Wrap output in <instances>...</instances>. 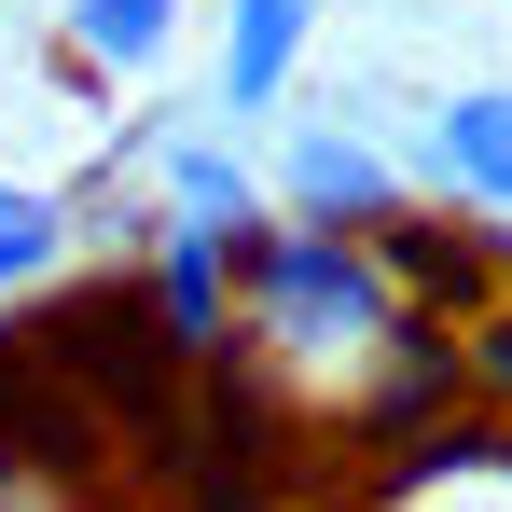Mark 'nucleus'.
Instances as JSON below:
<instances>
[{
	"mask_svg": "<svg viewBox=\"0 0 512 512\" xmlns=\"http://www.w3.org/2000/svg\"><path fill=\"white\" fill-rule=\"evenodd\" d=\"M416 346V319L388 305V277L360 236H305V222H263L236 250V374L319 402V416H360L388 388V360Z\"/></svg>",
	"mask_w": 512,
	"mask_h": 512,
	"instance_id": "f257e3e1",
	"label": "nucleus"
},
{
	"mask_svg": "<svg viewBox=\"0 0 512 512\" xmlns=\"http://www.w3.org/2000/svg\"><path fill=\"white\" fill-rule=\"evenodd\" d=\"M111 180H139L153 208H167L180 236H208V250H250L263 222V167L236 153V139H208V125H180V111H153V125H125V153H111Z\"/></svg>",
	"mask_w": 512,
	"mask_h": 512,
	"instance_id": "f03ea898",
	"label": "nucleus"
},
{
	"mask_svg": "<svg viewBox=\"0 0 512 512\" xmlns=\"http://www.w3.org/2000/svg\"><path fill=\"white\" fill-rule=\"evenodd\" d=\"M263 208L305 222V236H388L416 208V180H402V153L374 125H291L277 167H263Z\"/></svg>",
	"mask_w": 512,
	"mask_h": 512,
	"instance_id": "7ed1b4c3",
	"label": "nucleus"
},
{
	"mask_svg": "<svg viewBox=\"0 0 512 512\" xmlns=\"http://www.w3.org/2000/svg\"><path fill=\"white\" fill-rule=\"evenodd\" d=\"M125 291H139V319L167 333V360L180 374H222L236 360V250H208V236H153V250L125 263Z\"/></svg>",
	"mask_w": 512,
	"mask_h": 512,
	"instance_id": "20e7f679",
	"label": "nucleus"
},
{
	"mask_svg": "<svg viewBox=\"0 0 512 512\" xmlns=\"http://www.w3.org/2000/svg\"><path fill=\"white\" fill-rule=\"evenodd\" d=\"M429 194H457V208H485V236L512 222V84H457L416 111V167Z\"/></svg>",
	"mask_w": 512,
	"mask_h": 512,
	"instance_id": "39448f33",
	"label": "nucleus"
},
{
	"mask_svg": "<svg viewBox=\"0 0 512 512\" xmlns=\"http://www.w3.org/2000/svg\"><path fill=\"white\" fill-rule=\"evenodd\" d=\"M319 42V0H222V70H208V111L222 139H250L263 111H291V70Z\"/></svg>",
	"mask_w": 512,
	"mask_h": 512,
	"instance_id": "423d86ee",
	"label": "nucleus"
},
{
	"mask_svg": "<svg viewBox=\"0 0 512 512\" xmlns=\"http://www.w3.org/2000/svg\"><path fill=\"white\" fill-rule=\"evenodd\" d=\"M56 263H70V194L56 180H0V305L56 291Z\"/></svg>",
	"mask_w": 512,
	"mask_h": 512,
	"instance_id": "0eeeda50",
	"label": "nucleus"
},
{
	"mask_svg": "<svg viewBox=\"0 0 512 512\" xmlns=\"http://www.w3.org/2000/svg\"><path fill=\"white\" fill-rule=\"evenodd\" d=\"M180 0H70V56L84 70H167Z\"/></svg>",
	"mask_w": 512,
	"mask_h": 512,
	"instance_id": "6e6552de",
	"label": "nucleus"
},
{
	"mask_svg": "<svg viewBox=\"0 0 512 512\" xmlns=\"http://www.w3.org/2000/svg\"><path fill=\"white\" fill-rule=\"evenodd\" d=\"M443 360H457V416L512 429V291H485V305L443 333Z\"/></svg>",
	"mask_w": 512,
	"mask_h": 512,
	"instance_id": "1a4fd4ad",
	"label": "nucleus"
}]
</instances>
